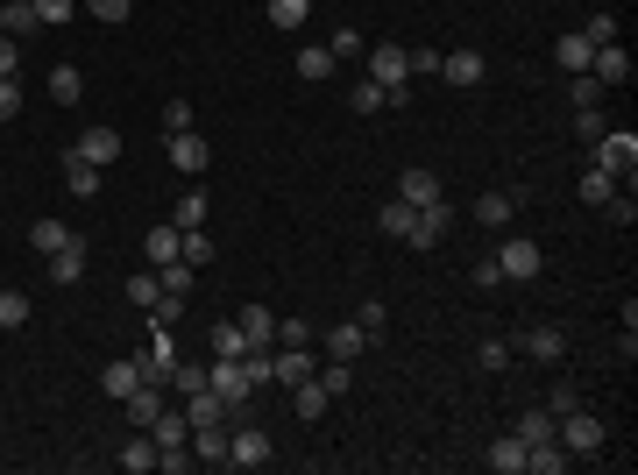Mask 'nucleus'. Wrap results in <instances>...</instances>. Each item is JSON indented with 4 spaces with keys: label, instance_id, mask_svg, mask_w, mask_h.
Instances as JSON below:
<instances>
[{
    "label": "nucleus",
    "instance_id": "f257e3e1",
    "mask_svg": "<svg viewBox=\"0 0 638 475\" xmlns=\"http://www.w3.org/2000/svg\"><path fill=\"white\" fill-rule=\"evenodd\" d=\"M369 86H383V93H390V107H405L412 64H405V50H397V43H376V50H369Z\"/></svg>",
    "mask_w": 638,
    "mask_h": 475
},
{
    "label": "nucleus",
    "instance_id": "f03ea898",
    "mask_svg": "<svg viewBox=\"0 0 638 475\" xmlns=\"http://www.w3.org/2000/svg\"><path fill=\"white\" fill-rule=\"evenodd\" d=\"M206 390L227 405V412H242L256 390H249V369H242V355H213V369H206Z\"/></svg>",
    "mask_w": 638,
    "mask_h": 475
},
{
    "label": "nucleus",
    "instance_id": "7ed1b4c3",
    "mask_svg": "<svg viewBox=\"0 0 638 475\" xmlns=\"http://www.w3.org/2000/svg\"><path fill=\"white\" fill-rule=\"evenodd\" d=\"M497 270H504V284H532V277L546 270V256H539V242H525V234H511V242L497 249Z\"/></svg>",
    "mask_w": 638,
    "mask_h": 475
},
{
    "label": "nucleus",
    "instance_id": "20e7f679",
    "mask_svg": "<svg viewBox=\"0 0 638 475\" xmlns=\"http://www.w3.org/2000/svg\"><path fill=\"white\" fill-rule=\"evenodd\" d=\"M553 433H561V447H568V454H596V447H603V419H596V412H582V405L553 419Z\"/></svg>",
    "mask_w": 638,
    "mask_h": 475
},
{
    "label": "nucleus",
    "instance_id": "39448f33",
    "mask_svg": "<svg viewBox=\"0 0 638 475\" xmlns=\"http://www.w3.org/2000/svg\"><path fill=\"white\" fill-rule=\"evenodd\" d=\"M631 164H638V135H631V128H603V135H596V171L617 178V171H631Z\"/></svg>",
    "mask_w": 638,
    "mask_h": 475
},
{
    "label": "nucleus",
    "instance_id": "423d86ee",
    "mask_svg": "<svg viewBox=\"0 0 638 475\" xmlns=\"http://www.w3.org/2000/svg\"><path fill=\"white\" fill-rule=\"evenodd\" d=\"M270 454H277V447H270L263 426H234V433H227V461H234V468H263Z\"/></svg>",
    "mask_w": 638,
    "mask_h": 475
},
{
    "label": "nucleus",
    "instance_id": "0eeeda50",
    "mask_svg": "<svg viewBox=\"0 0 638 475\" xmlns=\"http://www.w3.org/2000/svg\"><path fill=\"white\" fill-rule=\"evenodd\" d=\"M589 78H596L603 93H610V86H631V50H624V43H603V50L589 57Z\"/></svg>",
    "mask_w": 638,
    "mask_h": 475
},
{
    "label": "nucleus",
    "instance_id": "6e6552de",
    "mask_svg": "<svg viewBox=\"0 0 638 475\" xmlns=\"http://www.w3.org/2000/svg\"><path fill=\"white\" fill-rule=\"evenodd\" d=\"M447 227H454V206H447V199H433V206H419V213H412V234H405V242H412V249H433Z\"/></svg>",
    "mask_w": 638,
    "mask_h": 475
},
{
    "label": "nucleus",
    "instance_id": "1a4fd4ad",
    "mask_svg": "<svg viewBox=\"0 0 638 475\" xmlns=\"http://www.w3.org/2000/svg\"><path fill=\"white\" fill-rule=\"evenodd\" d=\"M440 78H447V86H483V78H490V57L483 50H440Z\"/></svg>",
    "mask_w": 638,
    "mask_h": 475
},
{
    "label": "nucleus",
    "instance_id": "9d476101",
    "mask_svg": "<svg viewBox=\"0 0 638 475\" xmlns=\"http://www.w3.org/2000/svg\"><path fill=\"white\" fill-rule=\"evenodd\" d=\"M142 433L156 440V454H164V447H192V419H185L178 405H164V412H156V419H149Z\"/></svg>",
    "mask_w": 638,
    "mask_h": 475
},
{
    "label": "nucleus",
    "instance_id": "9b49d317",
    "mask_svg": "<svg viewBox=\"0 0 638 475\" xmlns=\"http://www.w3.org/2000/svg\"><path fill=\"white\" fill-rule=\"evenodd\" d=\"M78 156H86V164H114V156H121V128H107V121H93L86 135H78Z\"/></svg>",
    "mask_w": 638,
    "mask_h": 475
},
{
    "label": "nucleus",
    "instance_id": "f8f14e48",
    "mask_svg": "<svg viewBox=\"0 0 638 475\" xmlns=\"http://www.w3.org/2000/svg\"><path fill=\"white\" fill-rule=\"evenodd\" d=\"M518 206H525V185H511V192H483V199H475V220H483V227H511Z\"/></svg>",
    "mask_w": 638,
    "mask_h": 475
},
{
    "label": "nucleus",
    "instance_id": "ddd939ff",
    "mask_svg": "<svg viewBox=\"0 0 638 475\" xmlns=\"http://www.w3.org/2000/svg\"><path fill=\"white\" fill-rule=\"evenodd\" d=\"M164 149H171V164H178V171H206V164H213L206 135H192V128H185V135H164Z\"/></svg>",
    "mask_w": 638,
    "mask_h": 475
},
{
    "label": "nucleus",
    "instance_id": "4468645a",
    "mask_svg": "<svg viewBox=\"0 0 638 475\" xmlns=\"http://www.w3.org/2000/svg\"><path fill=\"white\" fill-rule=\"evenodd\" d=\"M78 277H86V242L71 234V242L50 256V284H78Z\"/></svg>",
    "mask_w": 638,
    "mask_h": 475
},
{
    "label": "nucleus",
    "instance_id": "2eb2a0df",
    "mask_svg": "<svg viewBox=\"0 0 638 475\" xmlns=\"http://www.w3.org/2000/svg\"><path fill=\"white\" fill-rule=\"evenodd\" d=\"M234 327L249 334V348H270L277 341V312L270 305H242V320H234Z\"/></svg>",
    "mask_w": 638,
    "mask_h": 475
},
{
    "label": "nucleus",
    "instance_id": "dca6fc26",
    "mask_svg": "<svg viewBox=\"0 0 638 475\" xmlns=\"http://www.w3.org/2000/svg\"><path fill=\"white\" fill-rule=\"evenodd\" d=\"M178 249H185V234H178V227H149V234H142V256H149L156 270L178 263Z\"/></svg>",
    "mask_w": 638,
    "mask_h": 475
},
{
    "label": "nucleus",
    "instance_id": "f3484780",
    "mask_svg": "<svg viewBox=\"0 0 638 475\" xmlns=\"http://www.w3.org/2000/svg\"><path fill=\"white\" fill-rule=\"evenodd\" d=\"M397 199L419 213V206H433V199H440V178H433V171H405V178H397Z\"/></svg>",
    "mask_w": 638,
    "mask_h": 475
},
{
    "label": "nucleus",
    "instance_id": "a211bd4d",
    "mask_svg": "<svg viewBox=\"0 0 638 475\" xmlns=\"http://www.w3.org/2000/svg\"><path fill=\"white\" fill-rule=\"evenodd\" d=\"M135 383H142V362H128V355H114V362L100 369V390H107V398H128Z\"/></svg>",
    "mask_w": 638,
    "mask_h": 475
},
{
    "label": "nucleus",
    "instance_id": "6ab92c4d",
    "mask_svg": "<svg viewBox=\"0 0 638 475\" xmlns=\"http://www.w3.org/2000/svg\"><path fill=\"white\" fill-rule=\"evenodd\" d=\"M121 405H128V419H135V426H149L156 412H164V383H135Z\"/></svg>",
    "mask_w": 638,
    "mask_h": 475
},
{
    "label": "nucleus",
    "instance_id": "aec40b11",
    "mask_svg": "<svg viewBox=\"0 0 638 475\" xmlns=\"http://www.w3.org/2000/svg\"><path fill=\"white\" fill-rule=\"evenodd\" d=\"M50 100H57V107H78V100H86V78H78V64H50Z\"/></svg>",
    "mask_w": 638,
    "mask_h": 475
},
{
    "label": "nucleus",
    "instance_id": "412c9836",
    "mask_svg": "<svg viewBox=\"0 0 638 475\" xmlns=\"http://www.w3.org/2000/svg\"><path fill=\"white\" fill-rule=\"evenodd\" d=\"M305 376H312V355H305V348L270 355V383H284V390H291V383H305Z\"/></svg>",
    "mask_w": 638,
    "mask_h": 475
},
{
    "label": "nucleus",
    "instance_id": "4be33fe9",
    "mask_svg": "<svg viewBox=\"0 0 638 475\" xmlns=\"http://www.w3.org/2000/svg\"><path fill=\"white\" fill-rule=\"evenodd\" d=\"M192 461L227 468V426H192Z\"/></svg>",
    "mask_w": 638,
    "mask_h": 475
},
{
    "label": "nucleus",
    "instance_id": "5701e85b",
    "mask_svg": "<svg viewBox=\"0 0 638 475\" xmlns=\"http://www.w3.org/2000/svg\"><path fill=\"white\" fill-rule=\"evenodd\" d=\"M121 468H128V475H149V468H156V440H149L142 426L121 440Z\"/></svg>",
    "mask_w": 638,
    "mask_h": 475
},
{
    "label": "nucleus",
    "instance_id": "b1692460",
    "mask_svg": "<svg viewBox=\"0 0 638 475\" xmlns=\"http://www.w3.org/2000/svg\"><path fill=\"white\" fill-rule=\"evenodd\" d=\"M497 475H525V440L518 433H504V440H490V454H483Z\"/></svg>",
    "mask_w": 638,
    "mask_h": 475
},
{
    "label": "nucleus",
    "instance_id": "393cba45",
    "mask_svg": "<svg viewBox=\"0 0 638 475\" xmlns=\"http://www.w3.org/2000/svg\"><path fill=\"white\" fill-rule=\"evenodd\" d=\"M525 355H532V362H561V355H568V334H561V327H532V334H525Z\"/></svg>",
    "mask_w": 638,
    "mask_h": 475
},
{
    "label": "nucleus",
    "instance_id": "a878e982",
    "mask_svg": "<svg viewBox=\"0 0 638 475\" xmlns=\"http://www.w3.org/2000/svg\"><path fill=\"white\" fill-rule=\"evenodd\" d=\"M64 185H71L78 199H93V192H100V164H86V156L71 149V156H64Z\"/></svg>",
    "mask_w": 638,
    "mask_h": 475
},
{
    "label": "nucleus",
    "instance_id": "bb28decb",
    "mask_svg": "<svg viewBox=\"0 0 638 475\" xmlns=\"http://www.w3.org/2000/svg\"><path fill=\"white\" fill-rule=\"evenodd\" d=\"M525 447H539V440H561V433H553V412L546 405H532V412H518V426H511Z\"/></svg>",
    "mask_w": 638,
    "mask_h": 475
},
{
    "label": "nucleus",
    "instance_id": "cd10ccee",
    "mask_svg": "<svg viewBox=\"0 0 638 475\" xmlns=\"http://www.w3.org/2000/svg\"><path fill=\"white\" fill-rule=\"evenodd\" d=\"M185 419H192V426H227V405L213 398V390H192V398H185Z\"/></svg>",
    "mask_w": 638,
    "mask_h": 475
},
{
    "label": "nucleus",
    "instance_id": "c85d7f7f",
    "mask_svg": "<svg viewBox=\"0 0 638 475\" xmlns=\"http://www.w3.org/2000/svg\"><path fill=\"white\" fill-rule=\"evenodd\" d=\"M29 29H36V8H29V0H0V36H15V43H22Z\"/></svg>",
    "mask_w": 638,
    "mask_h": 475
},
{
    "label": "nucleus",
    "instance_id": "c756f323",
    "mask_svg": "<svg viewBox=\"0 0 638 475\" xmlns=\"http://www.w3.org/2000/svg\"><path fill=\"white\" fill-rule=\"evenodd\" d=\"M291 405H298V419H319V412H327L334 398L319 390V376H305V383H291Z\"/></svg>",
    "mask_w": 638,
    "mask_h": 475
},
{
    "label": "nucleus",
    "instance_id": "7c9ffc66",
    "mask_svg": "<svg viewBox=\"0 0 638 475\" xmlns=\"http://www.w3.org/2000/svg\"><path fill=\"white\" fill-rule=\"evenodd\" d=\"M298 78H312V86H319V78H334V50L327 43H305L298 50Z\"/></svg>",
    "mask_w": 638,
    "mask_h": 475
},
{
    "label": "nucleus",
    "instance_id": "2f4dec72",
    "mask_svg": "<svg viewBox=\"0 0 638 475\" xmlns=\"http://www.w3.org/2000/svg\"><path fill=\"white\" fill-rule=\"evenodd\" d=\"M15 327H29V291L0 284V334H15Z\"/></svg>",
    "mask_w": 638,
    "mask_h": 475
},
{
    "label": "nucleus",
    "instance_id": "473e14b6",
    "mask_svg": "<svg viewBox=\"0 0 638 475\" xmlns=\"http://www.w3.org/2000/svg\"><path fill=\"white\" fill-rule=\"evenodd\" d=\"M589 57H596V43H589L582 29H575V36H561V71H568V78H575V71H589Z\"/></svg>",
    "mask_w": 638,
    "mask_h": 475
},
{
    "label": "nucleus",
    "instance_id": "72a5a7b5",
    "mask_svg": "<svg viewBox=\"0 0 638 475\" xmlns=\"http://www.w3.org/2000/svg\"><path fill=\"white\" fill-rule=\"evenodd\" d=\"M29 242H36V256H57V249L71 242V227H64V220H36V227H29Z\"/></svg>",
    "mask_w": 638,
    "mask_h": 475
},
{
    "label": "nucleus",
    "instance_id": "f704fd0d",
    "mask_svg": "<svg viewBox=\"0 0 638 475\" xmlns=\"http://www.w3.org/2000/svg\"><path fill=\"white\" fill-rule=\"evenodd\" d=\"M270 29H305V15H312V0H270Z\"/></svg>",
    "mask_w": 638,
    "mask_h": 475
},
{
    "label": "nucleus",
    "instance_id": "c9c22d12",
    "mask_svg": "<svg viewBox=\"0 0 638 475\" xmlns=\"http://www.w3.org/2000/svg\"><path fill=\"white\" fill-rule=\"evenodd\" d=\"M78 8H86L93 22H107V29H121V22L135 15V0H78Z\"/></svg>",
    "mask_w": 638,
    "mask_h": 475
},
{
    "label": "nucleus",
    "instance_id": "e433bc0d",
    "mask_svg": "<svg viewBox=\"0 0 638 475\" xmlns=\"http://www.w3.org/2000/svg\"><path fill=\"white\" fill-rule=\"evenodd\" d=\"M156 277H164V291H171V298H192V284H199V270H192L185 256H178V263H164Z\"/></svg>",
    "mask_w": 638,
    "mask_h": 475
},
{
    "label": "nucleus",
    "instance_id": "4c0bfd02",
    "mask_svg": "<svg viewBox=\"0 0 638 475\" xmlns=\"http://www.w3.org/2000/svg\"><path fill=\"white\" fill-rule=\"evenodd\" d=\"M171 227H178V234L206 227V192H185V199H178V213H171Z\"/></svg>",
    "mask_w": 638,
    "mask_h": 475
},
{
    "label": "nucleus",
    "instance_id": "58836bf2",
    "mask_svg": "<svg viewBox=\"0 0 638 475\" xmlns=\"http://www.w3.org/2000/svg\"><path fill=\"white\" fill-rule=\"evenodd\" d=\"M327 348H334V362H355V355L369 348V334H362V327H334V334H327Z\"/></svg>",
    "mask_w": 638,
    "mask_h": 475
},
{
    "label": "nucleus",
    "instance_id": "ea45409f",
    "mask_svg": "<svg viewBox=\"0 0 638 475\" xmlns=\"http://www.w3.org/2000/svg\"><path fill=\"white\" fill-rule=\"evenodd\" d=\"M213 355H249V334L234 327V320H220V327H213Z\"/></svg>",
    "mask_w": 638,
    "mask_h": 475
},
{
    "label": "nucleus",
    "instance_id": "a19ab883",
    "mask_svg": "<svg viewBox=\"0 0 638 475\" xmlns=\"http://www.w3.org/2000/svg\"><path fill=\"white\" fill-rule=\"evenodd\" d=\"M128 298H135V305L149 312L156 298H164V277H156V270H142V277H128Z\"/></svg>",
    "mask_w": 638,
    "mask_h": 475
},
{
    "label": "nucleus",
    "instance_id": "79ce46f5",
    "mask_svg": "<svg viewBox=\"0 0 638 475\" xmlns=\"http://www.w3.org/2000/svg\"><path fill=\"white\" fill-rule=\"evenodd\" d=\"M475 369H483V376H504V369H511V348H504V341H483V348H475Z\"/></svg>",
    "mask_w": 638,
    "mask_h": 475
},
{
    "label": "nucleus",
    "instance_id": "37998d69",
    "mask_svg": "<svg viewBox=\"0 0 638 475\" xmlns=\"http://www.w3.org/2000/svg\"><path fill=\"white\" fill-rule=\"evenodd\" d=\"M348 107H355V114H383V107H390V93H383V86H369V78H362V86L348 93Z\"/></svg>",
    "mask_w": 638,
    "mask_h": 475
},
{
    "label": "nucleus",
    "instance_id": "c03bdc74",
    "mask_svg": "<svg viewBox=\"0 0 638 475\" xmlns=\"http://www.w3.org/2000/svg\"><path fill=\"white\" fill-rule=\"evenodd\" d=\"M376 227H390L397 242H405V234H412V206H405V199H390V206L376 213Z\"/></svg>",
    "mask_w": 638,
    "mask_h": 475
},
{
    "label": "nucleus",
    "instance_id": "a18cd8bd",
    "mask_svg": "<svg viewBox=\"0 0 638 475\" xmlns=\"http://www.w3.org/2000/svg\"><path fill=\"white\" fill-rule=\"evenodd\" d=\"M610 192H617L610 171H582V199H589V206H610Z\"/></svg>",
    "mask_w": 638,
    "mask_h": 475
},
{
    "label": "nucleus",
    "instance_id": "49530a36",
    "mask_svg": "<svg viewBox=\"0 0 638 475\" xmlns=\"http://www.w3.org/2000/svg\"><path fill=\"white\" fill-rule=\"evenodd\" d=\"M36 8V22H50V29H64L71 15H78V0H29Z\"/></svg>",
    "mask_w": 638,
    "mask_h": 475
},
{
    "label": "nucleus",
    "instance_id": "de8ad7c7",
    "mask_svg": "<svg viewBox=\"0 0 638 475\" xmlns=\"http://www.w3.org/2000/svg\"><path fill=\"white\" fill-rule=\"evenodd\" d=\"M178 312H185V298H171V291H164V298L149 305V327H171V334H178Z\"/></svg>",
    "mask_w": 638,
    "mask_h": 475
},
{
    "label": "nucleus",
    "instance_id": "09e8293b",
    "mask_svg": "<svg viewBox=\"0 0 638 475\" xmlns=\"http://www.w3.org/2000/svg\"><path fill=\"white\" fill-rule=\"evenodd\" d=\"M603 213H610V227H638V199H631V192H610Z\"/></svg>",
    "mask_w": 638,
    "mask_h": 475
},
{
    "label": "nucleus",
    "instance_id": "8fccbe9b",
    "mask_svg": "<svg viewBox=\"0 0 638 475\" xmlns=\"http://www.w3.org/2000/svg\"><path fill=\"white\" fill-rule=\"evenodd\" d=\"M312 376H319L327 398H348V362H327V369H312Z\"/></svg>",
    "mask_w": 638,
    "mask_h": 475
},
{
    "label": "nucleus",
    "instance_id": "3c124183",
    "mask_svg": "<svg viewBox=\"0 0 638 475\" xmlns=\"http://www.w3.org/2000/svg\"><path fill=\"white\" fill-rule=\"evenodd\" d=\"M355 327H362L369 341H383V327H390V312H383V305H362V312H355Z\"/></svg>",
    "mask_w": 638,
    "mask_h": 475
},
{
    "label": "nucleus",
    "instance_id": "603ef678",
    "mask_svg": "<svg viewBox=\"0 0 638 475\" xmlns=\"http://www.w3.org/2000/svg\"><path fill=\"white\" fill-rule=\"evenodd\" d=\"M568 93H575V107H603V86H596L589 71H575V86H568Z\"/></svg>",
    "mask_w": 638,
    "mask_h": 475
},
{
    "label": "nucleus",
    "instance_id": "864d4df0",
    "mask_svg": "<svg viewBox=\"0 0 638 475\" xmlns=\"http://www.w3.org/2000/svg\"><path fill=\"white\" fill-rule=\"evenodd\" d=\"M178 256H185V263H192V270H199V263H213V242H206V234H199V227H192V234H185V249H178Z\"/></svg>",
    "mask_w": 638,
    "mask_h": 475
},
{
    "label": "nucleus",
    "instance_id": "5fc2aeb1",
    "mask_svg": "<svg viewBox=\"0 0 638 475\" xmlns=\"http://www.w3.org/2000/svg\"><path fill=\"white\" fill-rule=\"evenodd\" d=\"M22 114V78H0V121Z\"/></svg>",
    "mask_w": 638,
    "mask_h": 475
},
{
    "label": "nucleus",
    "instance_id": "6e6d98bb",
    "mask_svg": "<svg viewBox=\"0 0 638 475\" xmlns=\"http://www.w3.org/2000/svg\"><path fill=\"white\" fill-rule=\"evenodd\" d=\"M327 50H334V57H362V29H348V22H341V29H334V43H327Z\"/></svg>",
    "mask_w": 638,
    "mask_h": 475
},
{
    "label": "nucleus",
    "instance_id": "4d7b16f0",
    "mask_svg": "<svg viewBox=\"0 0 638 475\" xmlns=\"http://www.w3.org/2000/svg\"><path fill=\"white\" fill-rule=\"evenodd\" d=\"M156 468H164V475H185V468H192V447H164V454H156Z\"/></svg>",
    "mask_w": 638,
    "mask_h": 475
},
{
    "label": "nucleus",
    "instance_id": "13d9d810",
    "mask_svg": "<svg viewBox=\"0 0 638 475\" xmlns=\"http://www.w3.org/2000/svg\"><path fill=\"white\" fill-rule=\"evenodd\" d=\"M582 36L603 50V43H617V22H610V15H589V29H582Z\"/></svg>",
    "mask_w": 638,
    "mask_h": 475
},
{
    "label": "nucleus",
    "instance_id": "bf43d9fd",
    "mask_svg": "<svg viewBox=\"0 0 638 475\" xmlns=\"http://www.w3.org/2000/svg\"><path fill=\"white\" fill-rule=\"evenodd\" d=\"M185 128H192V107L171 100V107H164V135H185Z\"/></svg>",
    "mask_w": 638,
    "mask_h": 475
},
{
    "label": "nucleus",
    "instance_id": "052dcab7",
    "mask_svg": "<svg viewBox=\"0 0 638 475\" xmlns=\"http://www.w3.org/2000/svg\"><path fill=\"white\" fill-rule=\"evenodd\" d=\"M575 135L596 142V135H603V114H596V107H575Z\"/></svg>",
    "mask_w": 638,
    "mask_h": 475
},
{
    "label": "nucleus",
    "instance_id": "680f3d73",
    "mask_svg": "<svg viewBox=\"0 0 638 475\" xmlns=\"http://www.w3.org/2000/svg\"><path fill=\"white\" fill-rule=\"evenodd\" d=\"M277 341H284V348H305L312 327H305V320H277Z\"/></svg>",
    "mask_w": 638,
    "mask_h": 475
},
{
    "label": "nucleus",
    "instance_id": "e2e57ef3",
    "mask_svg": "<svg viewBox=\"0 0 638 475\" xmlns=\"http://www.w3.org/2000/svg\"><path fill=\"white\" fill-rule=\"evenodd\" d=\"M22 71V43L15 36H0V78H15Z\"/></svg>",
    "mask_w": 638,
    "mask_h": 475
},
{
    "label": "nucleus",
    "instance_id": "0e129e2a",
    "mask_svg": "<svg viewBox=\"0 0 638 475\" xmlns=\"http://www.w3.org/2000/svg\"><path fill=\"white\" fill-rule=\"evenodd\" d=\"M546 412H553V419L575 412V390H568V383H553V390H546Z\"/></svg>",
    "mask_w": 638,
    "mask_h": 475
},
{
    "label": "nucleus",
    "instance_id": "69168bd1",
    "mask_svg": "<svg viewBox=\"0 0 638 475\" xmlns=\"http://www.w3.org/2000/svg\"><path fill=\"white\" fill-rule=\"evenodd\" d=\"M171 383H178L185 398H192V390H206V369H185V362H178V369H171Z\"/></svg>",
    "mask_w": 638,
    "mask_h": 475
}]
</instances>
